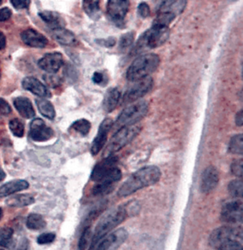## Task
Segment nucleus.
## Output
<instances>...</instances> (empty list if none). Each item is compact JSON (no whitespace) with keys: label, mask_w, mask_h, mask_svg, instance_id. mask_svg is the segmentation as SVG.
Instances as JSON below:
<instances>
[{"label":"nucleus","mask_w":243,"mask_h":250,"mask_svg":"<svg viewBox=\"0 0 243 250\" xmlns=\"http://www.w3.org/2000/svg\"><path fill=\"white\" fill-rule=\"evenodd\" d=\"M160 63V57L154 53L143 54L137 57L126 71V78L129 82H135L149 77Z\"/></svg>","instance_id":"obj_3"},{"label":"nucleus","mask_w":243,"mask_h":250,"mask_svg":"<svg viewBox=\"0 0 243 250\" xmlns=\"http://www.w3.org/2000/svg\"><path fill=\"white\" fill-rule=\"evenodd\" d=\"M0 250H5L3 249V248H0Z\"/></svg>","instance_id":"obj_51"},{"label":"nucleus","mask_w":243,"mask_h":250,"mask_svg":"<svg viewBox=\"0 0 243 250\" xmlns=\"http://www.w3.org/2000/svg\"><path fill=\"white\" fill-rule=\"evenodd\" d=\"M46 223L42 215L32 213L26 219V227L32 230H40L46 228Z\"/></svg>","instance_id":"obj_28"},{"label":"nucleus","mask_w":243,"mask_h":250,"mask_svg":"<svg viewBox=\"0 0 243 250\" xmlns=\"http://www.w3.org/2000/svg\"><path fill=\"white\" fill-rule=\"evenodd\" d=\"M12 10L8 7H4L0 9V22L7 21L12 17Z\"/></svg>","instance_id":"obj_43"},{"label":"nucleus","mask_w":243,"mask_h":250,"mask_svg":"<svg viewBox=\"0 0 243 250\" xmlns=\"http://www.w3.org/2000/svg\"><path fill=\"white\" fill-rule=\"evenodd\" d=\"M6 45H7V38L5 35L0 31V50L5 49Z\"/></svg>","instance_id":"obj_47"},{"label":"nucleus","mask_w":243,"mask_h":250,"mask_svg":"<svg viewBox=\"0 0 243 250\" xmlns=\"http://www.w3.org/2000/svg\"><path fill=\"white\" fill-rule=\"evenodd\" d=\"M170 37L168 26L152 25L150 29L140 36L135 43L133 54H139L149 49H155L164 44Z\"/></svg>","instance_id":"obj_4"},{"label":"nucleus","mask_w":243,"mask_h":250,"mask_svg":"<svg viewBox=\"0 0 243 250\" xmlns=\"http://www.w3.org/2000/svg\"><path fill=\"white\" fill-rule=\"evenodd\" d=\"M29 248V241L27 239L23 238L19 242L15 250H27Z\"/></svg>","instance_id":"obj_46"},{"label":"nucleus","mask_w":243,"mask_h":250,"mask_svg":"<svg viewBox=\"0 0 243 250\" xmlns=\"http://www.w3.org/2000/svg\"><path fill=\"white\" fill-rule=\"evenodd\" d=\"M1 217H2V209L0 208V220H1Z\"/></svg>","instance_id":"obj_50"},{"label":"nucleus","mask_w":243,"mask_h":250,"mask_svg":"<svg viewBox=\"0 0 243 250\" xmlns=\"http://www.w3.org/2000/svg\"><path fill=\"white\" fill-rule=\"evenodd\" d=\"M91 124L87 119H79L71 124L70 128L74 130L76 133H79L82 136H86L88 134L91 130Z\"/></svg>","instance_id":"obj_29"},{"label":"nucleus","mask_w":243,"mask_h":250,"mask_svg":"<svg viewBox=\"0 0 243 250\" xmlns=\"http://www.w3.org/2000/svg\"><path fill=\"white\" fill-rule=\"evenodd\" d=\"M35 102L39 111L44 117L46 118L49 120H53L55 118V109H54V105L49 101L41 98V99H36Z\"/></svg>","instance_id":"obj_27"},{"label":"nucleus","mask_w":243,"mask_h":250,"mask_svg":"<svg viewBox=\"0 0 243 250\" xmlns=\"http://www.w3.org/2000/svg\"><path fill=\"white\" fill-rule=\"evenodd\" d=\"M243 190V181L241 180H234L229 183V192L234 198H242Z\"/></svg>","instance_id":"obj_34"},{"label":"nucleus","mask_w":243,"mask_h":250,"mask_svg":"<svg viewBox=\"0 0 243 250\" xmlns=\"http://www.w3.org/2000/svg\"><path fill=\"white\" fill-rule=\"evenodd\" d=\"M160 176L161 172L156 166L143 167L124 182L118 191V196L126 198L144 188L153 186L159 181Z\"/></svg>","instance_id":"obj_1"},{"label":"nucleus","mask_w":243,"mask_h":250,"mask_svg":"<svg viewBox=\"0 0 243 250\" xmlns=\"http://www.w3.org/2000/svg\"><path fill=\"white\" fill-rule=\"evenodd\" d=\"M242 231L238 228L232 227H222L213 231L210 237V243L213 248L218 249L220 246L225 242L233 241L241 242L242 240Z\"/></svg>","instance_id":"obj_9"},{"label":"nucleus","mask_w":243,"mask_h":250,"mask_svg":"<svg viewBox=\"0 0 243 250\" xmlns=\"http://www.w3.org/2000/svg\"><path fill=\"white\" fill-rule=\"evenodd\" d=\"M141 130V127L136 124L118 129L110 138L104 151V155L106 157L110 156L124 148L139 134Z\"/></svg>","instance_id":"obj_6"},{"label":"nucleus","mask_w":243,"mask_h":250,"mask_svg":"<svg viewBox=\"0 0 243 250\" xmlns=\"http://www.w3.org/2000/svg\"><path fill=\"white\" fill-rule=\"evenodd\" d=\"M9 129L16 137L22 138L24 136V125L22 121L18 119H12L9 123Z\"/></svg>","instance_id":"obj_33"},{"label":"nucleus","mask_w":243,"mask_h":250,"mask_svg":"<svg viewBox=\"0 0 243 250\" xmlns=\"http://www.w3.org/2000/svg\"><path fill=\"white\" fill-rule=\"evenodd\" d=\"M218 250H243L242 244L240 241L233 240L225 242L218 248Z\"/></svg>","instance_id":"obj_36"},{"label":"nucleus","mask_w":243,"mask_h":250,"mask_svg":"<svg viewBox=\"0 0 243 250\" xmlns=\"http://www.w3.org/2000/svg\"><path fill=\"white\" fill-rule=\"evenodd\" d=\"M127 237L126 229H118L103 238L93 250H115L125 242Z\"/></svg>","instance_id":"obj_12"},{"label":"nucleus","mask_w":243,"mask_h":250,"mask_svg":"<svg viewBox=\"0 0 243 250\" xmlns=\"http://www.w3.org/2000/svg\"><path fill=\"white\" fill-rule=\"evenodd\" d=\"M96 42L101 46L110 48L114 46L116 43V40L114 37H109L108 39H101V40H96Z\"/></svg>","instance_id":"obj_40"},{"label":"nucleus","mask_w":243,"mask_h":250,"mask_svg":"<svg viewBox=\"0 0 243 250\" xmlns=\"http://www.w3.org/2000/svg\"><path fill=\"white\" fill-rule=\"evenodd\" d=\"M14 105L18 113L25 119H32L35 116L33 105L28 98L19 96L14 100Z\"/></svg>","instance_id":"obj_21"},{"label":"nucleus","mask_w":243,"mask_h":250,"mask_svg":"<svg viewBox=\"0 0 243 250\" xmlns=\"http://www.w3.org/2000/svg\"><path fill=\"white\" fill-rule=\"evenodd\" d=\"M29 135L34 141L44 142L51 139L54 133L52 128L47 126L42 119H35L31 122Z\"/></svg>","instance_id":"obj_11"},{"label":"nucleus","mask_w":243,"mask_h":250,"mask_svg":"<svg viewBox=\"0 0 243 250\" xmlns=\"http://www.w3.org/2000/svg\"><path fill=\"white\" fill-rule=\"evenodd\" d=\"M6 174L4 173V170L0 167V181H2L5 178Z\"/></svg>","instance_id":"obj_49"},{"label":"nucleus","mask_w":243,"mask_h":250,"mask_svg":"<svg viewBox=\"0 0 243 250\" xmlns=\"http://www.w3.org/2000/svg\"><path fill=\"white\" fill-rule=\"evenodd\" d=\"M243 205L240 200L229 202L222 208L221 219L228 224H238L243 221Z\"/></svg>","instance_id":"obj_10"},{"label":"nucleus","mask_w":243,"mask_h":250,"mask_svg":"<svg viewBox=\"0 0 243 250\" xmlns=\"http://www.w3.org/2000/svg\"><path fill=\"white\" fill-rule=\"evenodd\" d=\"M56 238V234L54 233H43L41 235L39 236L37 238V243L40 245H46L50 244L54 241Z\"/></svg>","instance_id":"obj_38"},{"label":"nucleus","mask_w":243,"mask_h":250,"mask_svg":"<svg viewBox=\"0 0 243 250\" xmlns=\"http://www.w3.org/2000/svg\"><path fill=\"white\" fill-rule=\"evenodd\" d=\"M117 158L113 155L106 157L104 159L93 167L92 173L91 175V181L99 183L104 180L112 170L116 167Z\"/></svg>","instance_id":"obj_13"},{"label":"nucleus","mask_w":243,"mask_h":250,"mask_svg":"<svg viewBox=\"0 0 243 250\" xmlns=\"http://www.w3.org/2000/svg\"><path fill=\"white\" fill-rule=\"evenodd\" d=\"M10 3L15 9H24L29 8L31 1L27 0H17V1H10Z\"/></svg>","instance_id":"obj_41"},{"label":"nucleus","mask_w":243,"mask_h":250,"mask_svg":"<svg viewBox=\"0 0 243 250\" xmlns=\"http://www.w3.org/2000/svg\"><path fill=\"white\" fill-rule=\"evenodd\" d=\"M29 186L28 182L24 180H15L8 182L0 187V198H4L15 192L26 190Z\"/></svg>","instance_id":"obj_22"},{"label":"nucleus","mask_w":243,"mask_h":250,"mask_svg":"<svg viewBox=\"0 0 243 250\" xmlns=\"http://www.w3.org/2000/svg\"><path fill=\"white\" fill-rule=\"evenodd\" d=\"M130 7V1L126 0H110L107 2V12L110 21L118 27H124L125 19Z\"/></svg>","instance_id":"obj_8"},{"label":"nucleus","mask_w":243,"mask_h":250,"mask_svg":"<svg viewBox=\"0 0 243 250\" xmlns=\"http://www.w3.org/2000/svg\"><path fill=\"white\" fill-rule=\"evenodd\" d=\"M85 13L93 21H97L101 17L100 1L85 0L82 1Z\"/></svg>","instance_id":"obj_26"},{"label":"nucleus","mask_w":243,"mask_h":250,"mask_svg":"<svg viewBox=\"0 0 243 250\" xmlns=\"http://www.w3.org/2000/svg\"><path fill=\"white\" fill-rule=\"evenodd\" d=\"M219 180V173L216 167L208 166L202 173L200 180V190L202 193L213 192L217 187Z\"/></svg>","instance_id":"obj_16"},{"label":"nucleus","mask_w":243,"mask_h":250,"mask_svg":"<svg viewBox=\"0 0 243 250\" xmlns=\"http://www.w3.org/2000/svg\"><path fill=\"white\" fill-rule=\"evenodd\" d=\"M0 79H1V72H0Z\"/></svg>","instance_id":"obj_53"},{"label":"nucleus","mask_w":243,"mask_h":250,"mask_svg":"<svg viewBox=\"0 0 243 250\" xmlns=\"http://www.w3.org/2000/svg\"><path fill=\"white\" fill-rule=\"evenodd\" d=\"M12 112L10 105L4 99L0 98V114L8 115Z\"/></svg>","instance_id":"obj_42"},{"label":"nucleus","mask_w":243,"mask_h":250,"mask_svg":"<svg viewBox=\"0 0 243 250\" xmlns=\"http://www.w3.org/2000/svg\"><path fill=\"white\" fill-rule=\"evenodd\" d=\"M138 14L141 18L146 19L150 16L151 9L149 4L142 2L138 5Z\"/></svg>","instance_id":"obj_39"},{"label":"nucleus","mask_w":243,"mask_h":250,"mask_svg":"<svg viewBox=\"0 0 243 250\" xmlns=\"http://www.w3.org/2000/svg\"><path fill=\"white\" fill-rule=\"evenodd\" d=\"M186 5V1H164L160 4L158 12L171 14L177 17L184 11Z\"/></svg>","instance_id":"obj_24"},{"label":"nucleus","mask_w":243,"mask_h":250,"mask_svg":"<svg viewBox=\"0 0 243 250\" xmlns=\"http://www.w3.org/2000/svg\"><path fill=\"white\" fill-rule=\"evenodd\" d=\"M149 110V104L146 101L139 100L129 104L118 116L115 128L118 130L123 127L135 125L146 116Z\"/></svg>","instance_id":"obj_5"},{"label":"nucleus","mask_w":243,"mask_h":250,"mask_svg":"<svg viewBox=\"0 0 243 250\" xmlns=\"http://www.w3.org/2000/svg\"><path fill=\"white\" fill-rule=\"evenodd\" d=\"M35 202V199L29 194H20L7 199L6 204L9 207L22 208L30 206Z\"/></svg>","instance_id":"obj_25"},{"label":"nucleus","mask_w":243,"mask_h":250,"mask_svg":"<svg viewBox=\"0 0 243 250\" xmlns=\"http://www.w3.org/2000/svg\"><path fill=\"white\" fill-rule=\"evenodd\" d=\"M243 160H235L231 164V172L235 176L241 178L243 177Z\"/></svg>","instance_id":"obj_37"},{"label":"nucleus","mask_w":243,"mask_h":250,"mask_svg":"<svg viewBox=\"0 0 243 250\" xmlns=\"http://www.w3.org/2000/svg\"><path fill=\"white\" fill-rule=\"evenodd\" d=\"M22 85L24 89L32 93L34 95L41 97L42 99L51 97L50 91L37 78L33 77L24 78L22 82Z\"/></svg>","instance_id":"obj_17"},{"label":"nucleus","mask_w":243,"mask_h":250,"mask_svg":"<svg viewBox=\"0 0 243 250\" xmlns=\"http://www.w3.org/2000/svg\"><path fill=\"white\" fill-rule=\"evenodd\" d=\"M1 3H2V1H0V5H1Z\"/></svg>","instance_id":"obj_52"},{"label":"nucleus","mask_w":243,"mask_h":250,"mask_svg":"<svg viewBox=\"0 0 243 250\" xmlns=\"http://www.w3.org/2000/svg\"><path fill=\"white\" fill-rule=\"evenodd\" d=\"M153 86L154 80L151 77L135 82L134 84L127 89L124 96H121V105H129L138 102L152 89Z\"/></svg>","instance_id":"obj_7"},{"label":"nucleus","mask_w":243,"mask_h":250,"mask_svg":"<svg viewBox=\"0 0 243 250\" xmlns=\"http://www.w3.org/2000/svg\"><path fill=\"white\" fill-rule=\"evenodd\" d=\"M92 81L93 83H96V84H103L106 81L105 76L103 73L96 71V72L93 73Z\"/></svg>","instance_id":"obj_44"},{"label":"nucleus","mask_w":243,"mask_h":250,"mask_svg":"<svg viewBox=\"0 0 243 250\" xmlns=\"http://www.w3.org/2000/svg\"><path fill=\"white\" fill-rule=\"evenodd\" d=\"M44 79L45 82L51 87L59 86V83H60V79L54 77V76H46Z\"/></svg>","instance_id":"obj_45"},{"label":"nucleus","mask_w":243,"mask_h":250,"mask_svg":"<svg viewBox=\"0 0 243 250\" xmlns=\"http://www.w3.org/2000/svg\"><path fill=\"white\" fill-rule=\"evenodd\" d=\"M63 64V56L59 52L48 53L38 62L39 67L49 74H55Z\"/></svg>","instance_id":"obj_15"},{"label":"nucleus","mask_w":243,"mask_h":250,"mask_svg":"<svg viewBox=\"0 0 243 250\" xmlns=\"http://www.w3.org/2000/svg\"><path fill=\"white\" fill-rule=\"evenodd\" d=\"M129 215V210L126 206H119L114 208L104 216L96 226L91 239L89 250H93L96 248L99 242L106 237L112 229L116 228L125 220Z\"/></svg>","instance_id":"obj_2"},{"label":"nucleus","mask_w":243,"mask_h":250,"mask_svg":"<svg viewBox=\"0 0 243 250\" xmlns=\"http://www.w3.org/2000/svg\"><path fill=\"white\" fill-rule=\"evenodd\" d=\"M21 38L23 42L34 48H44L47 46L49 41L44 35L35 29L29 28L22 32Z\"/></svg>","instance_id":"obj_18"},{"label":"nucleus","mask_w":243,"mask_h":250,"mask_svg":"<svg viewBox=\"0 0 243 250\" xmlns=\"http://www.w3.org/2000/svg\"><path fill=\"white\" fill-rule=\"evenodd\" d=\"M14 231L10 228L0 229V246L9 248L12 242Z\"/></svg>","instance_id":"obj_32"},{"label":"nucleus","mask_w":243,"mask_h":250,"mask_svg":"<svg viewBox=\"0 0 243 250\" xmlns=\"http://www.w3.org/2000/svg\"><path fill=\"white\" fill-rule=\"evenodd\" d=\"M243 134L235 135L230 140L229 144V150L233 154L243 155Z\"/></svg>","instance_id":"obj_30"},{"label":"nucleus","mask_w":243,"mask_h":250,"mask_svg":"<svg viewBox=\"0 0 243 250\" xmlns=\"http://www.w3.org/2000/svg\"><path fill=\"white\" fill-rule=\"evenodd\" d=\"M135 34L133 32H127L121 36L118 43V49L121 52H125L134 42Z\"/></svg>","instance_id":"obj_31"},{"label":"nucleus","mask_w":243,"mask_h":250,"mask_svg":"<svg viewBox=\"0 0 243 250\" xmlns=\"http://www.w3.org/2000/svg\"><path fill=\"white\" fill-rule=\"evenodd\" d=\"M235 123L238 126H242L243 124V111L241 110L239 112L237 113L235 116Z\"/></svg>","instance_id":"obj_48"},{"label":"nucleus","mask_w":243,"mask_h":250,"mask_svg":"<svg viewBox=\"0 0 243 250\" xmlns=\"http://www.w3.org/2000/svg\"><path fill=\"white\" fill-rule=\"evenodd\" d=\"M121 99V93L118 88H110L104 96L103 108L104 111L110 113L114 111Z\"/></svg>","instance_id":"obj_20"},{"label":"nucleus","mask_w":243,"mask_h":250,"mask_svg":"<svg viewBox=\"0 0 243 250\" xmlns=\"http://www.w3.org/2000/svg\"><path fill=\"white\" fill-rule=\"evenodd\" d=\"M113 123L111 119L107 118L101 122L97 135L93 139L91 147V153L93 155H96L101 149L104 147L107 144V137L109 131L113 127Z\"/></svg>","instance_id":"obj_14"},{"label":"nucleus","mask_w":243,"mask_h":250,"mask_svg":"<svg viewBox=\"0 0 243 250\" xmlns=\"http://www.w3.org/2000/svg\"><path fill=\"white\" fill-rule=\"evenodd\" d=\"M91 237V229L90 227H87L84 229L80 239H79V244H78V250H86L87 247L88 246Z\"/></svg>","instance_id":"obj_35"},{"label":"nucleus","mask_w":243,"mask_h":250,"mask_svg":"<svg viewBox=\"0 0 243 250\" xmlns=\"http://www.w3.org/2000/svg\"><path fill=\"white\" fill-rule=\"evenodd\" d=\"M39 16L44 21L51 30L65 28L66 22L64 18L61 16L60 14L54 11L44 10L39 12Z\"/></svg>","instance_id":"obj_19"},{"label":"nucleus","mask_w":243,"mask_h":250,"mask_svg":"<svg viewBox=\"0 0 243 250\" xmlns=\"http://www.w3.org/2000/svg\"><path fill=\"white\" fill-rule=\"evenodd\" d=\"M52 31V35L56 41L61 44L65 46H75L78 43V40L76 36L71 31L68 30L66 28L54 29Z\"/></svg>","instance_id":"obj_23"}]
</instances>
